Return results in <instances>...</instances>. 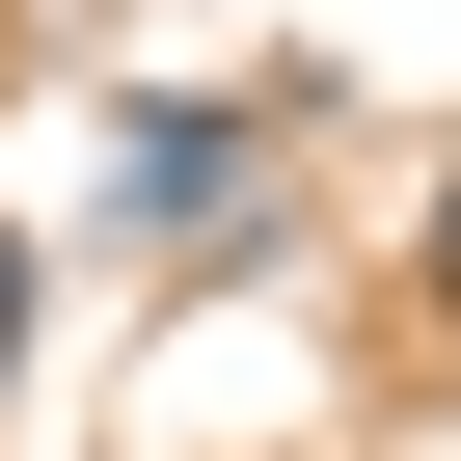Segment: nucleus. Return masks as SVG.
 Instances as JSON below:
<instances>
[{
    "label": "nucleus",
    "instance_id": "obj_1",
    "mask_svg": "<svg viewBox=\"0 0 461 461\" xmlns=\"http://www.w3.org/2000/svg\"><path fill=\"white\" fill-rule=\"evenodd\" d=\"M272 136H299V109H190V82H136V109H109V217H136L163 272H272V245H299Z\"/></svg>",
    "mask_w": 461,
    "mask_h": 461
},
{
    "label": "nucleus",
    "instance_id": "obj_2",
    "mask_svg": "<svg viewBox=\"0 0 461 461\" xmlns=\"http://www.w3.org/2000/svg\"><path fill=\"white\" fill-rule=\"evenodd\" d=\"M434 326H461V190H434Z\"/></svg>",
    "mask_w": 461,
    "mask_h": 461
}]
</instances>
